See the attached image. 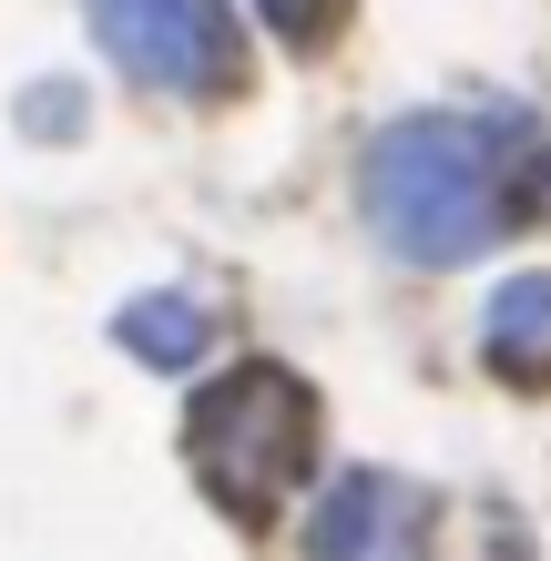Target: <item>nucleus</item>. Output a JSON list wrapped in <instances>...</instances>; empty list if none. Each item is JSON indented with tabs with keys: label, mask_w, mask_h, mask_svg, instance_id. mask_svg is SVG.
Returning a JSON list of instances; mask_svg holds the SVG:
<instances>
[{
	"label": "nucleus",
	"mask_w": 551,
	"mask_h": 561,
	"mask_svg": "<svg viewBox=\"0 0 551 561\" xmlns=\"http://www.w3.org/2000/svg\"><path fill=\"white\" fill-rule=\"evenodd\" d=\"M255 21L276 31V42H297V51H317L337 31V0H255Z\"/></svg>",
	"instance_id": "7"
},
{
	"label": "nucleus",
	"mask_w": 551,
	"mask_h": 561,
	"mask_svg": "<svg viewBox=\"0 0 551 561\" xmlns=\"http://www.w3.org/2000/svg\"><path fill=\"white\" fill-rule=\"evenodd\" d=\"M184 459L236 520H266L317 459V388L297 368H276V357H236L225 378L194 388Z\"/></svg>",
	"instance_id": "2"
},
{
	"label": "nucleus",
	"mask_w": 551,
	"mask_h": 561,
	"mask_svg": "<svg viewBox=\"0 0 551 561\" xmlns=\"http://www.w3.org/2000/svg\"><path fill=\"white\" fill-rule=\"evenodd\" d=\"M480 357H491L510 388L551 378V266H521V276L491 286V307H480Z\"/></svg>",
	"instance_id": "5"
},
{
	"label": "nucleus",
	"mask_w": 551,
	"mask_h": 561,
	"mask_svg": "<svg viewBox=\"0 0 551 561\" xmlns=\"http://www.w3.org/2000/svg\"><path fill=\"white\" fill-rule=\"evenodd\" d=\"M358 215L399 266H480L521 215V174H510L501 123H470V113L378 123L358 153Z\"/></svg>",
	"instance_id": "1"
},
{
	"label": "nucleus",
	"mask_w": 551,
	"mask_h": 561,
	"mask_svg": "<svg viewBox=\"0 0 551 561\" xmlns=\"http://www.w3.org/2000/svg\"><path fill=\"white\" fill-rule=\"evenodd\" d=\"M92 42H103L144 92H174V103H215V92L245 82V42L225 0H82Z\"/></svg>",
	"instance_id": "3"
},
{
	"label": "nucleus",
	"mask_w": 551,
	"mask_h": 561,
	"mask_svg": "<svg viewBox=\"0 0 551 561\" xmlns=\"http://www.w3.org/2000/svg\"><path fill=\"white\" fill-rule=\"evenodd\" d=\"M21 134H51V144H72V134H82V92H72V82H42V92H21Z\"/></svg>",
	"instance_id": "8"
},
{
	"label": "nucleus",
	"mask_w": 551,
	"mask_h": 561,
	"mask_svg": "<svg viewBox=\"0 0 551 561\" xmlns=\"http://www.w3.org/2000/svg\"><path fill=\"white\" fill-rule=\"evenodd\" d=\"M429 490L399 470H337L307 511V561H429Z\"/></svg>",
	"instance_id": "4"
},
{
	"label": "nucleus",
	"mask_w": 551,
	"mask_h": 561,
	"mask_svg": "<svg viewBox=\"0 0 551 561\" xmlns=\"http://www.w3.org/2000/svg\"><path fill=\"white\" fill-rule=\"evenodd\" d=\"M113 337H123V357H144V368H194V357L215 347V307L184 296V286H153V296H134V307L113 317Z\"/></svg>",
	"instance_id": "6"
}]
</instances>
